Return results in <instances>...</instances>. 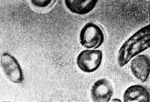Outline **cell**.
Wrapping results in <instances>:
<instances>
[{"mask_svg":"<svg viewBox=\"0 0 150 102\" xmlns=\"http://www.w3.org/2000/svg\"><path fill=\"white\" fill-rule=\"evenodd\" d=\"M149 45L150 26L147 24L134 32L121 45L118 52V65L120 67H124L132 59L148 50Z\"/></svg>","mask_w":150,"mask_h":102,"instance_id":"1","label":"cell"},{"mask_svg":"<svg viewBox=\"0 0 150 102\" xmlns=\"http://www.w3.org/2000/svg\"><path fill=\"white\" fill-rule=\"evenodd\" d=\"M79 42L80 45L87 50H96L99 48L105 42L103 29L94 23H87L80 31Z\"/></svg>","mask_w":150,"mask_h":102,"instance_id":"2","label":"cell"},{"mask_svg":"<svg viewBox=\"0 0 150 102\" xmlns=\"http://www.w3.org/2000/svg\"><path fill=\"white\" fill-rule=\"evenodd\" d=\"M0 66L4 76L13 84L24 82L23 70L17 59L9 52H4L0 57Z\"/></svg>","mask_w":150,"mask_h":102,"instance_id":"3","label":"cell"},{"mask_svg":"<svg viewBox=\"0 0 150 102\" xmlns=\"http://www.w3.org/2000/svg\"><path fill=\"white\" fill-rule=\"evenodd\" d=\"M103 52L100 50L82 51L76 58V65L80 71L91 73L96 72L102 65Z\"/></svg>","mask_w":150,"mask_h":102,"instance_id":"4","label":"cell"},{"mask_svg":"<svg viewBox=\"0 0 150 102\" xmlns=\"http://www.w3.org/2000/svg\"><path fill=\"white\" fill-rule=\"evenodd\" d=\"M113 92V87L109 80L99 79L91 88V98L93 102H110Z\"/></svg>","mask_w":150,"mask_h":102,"instance_id":"5","label":"cell"},{"mask_svg":"<svg viewBox=\"0 0 150 102\" xmlns=\"http://www.w3.org/2000/svg\"><path fill=\"white\" fill-rule=\"evenodd\" d=\"M130 70L133 75L142 83H145L149 77L150 59L147 54H140L130 61Z\"/></svg>","mask_w":150,"mask_h":102,"instance_id":"6","label":"cell"},{"mask_svg":"<svg viewBox=\"0 0 150 102\" xmlns=\"http://www.w3.org/2000/svg\"><path fill=\"white\" fill-rule=\"evenodd\" d=\"M149 91L142 85L131 86L123 94V102H149Z\"/></svg>","mask_w":150,"mask_h":102,"instance_id":"7","label":"cell"},{"mask_svg":"<svg viewBox=\"0 0 150 102\" xmlns=\"http://www.w3.org/2000/svg\"><path fill=\"white\" fill-rule=\"evenodd\" d=\"M97 0H65L64 4L66 8L72 13L76 15H86L92 11L98 4Z\"/></svg>","mask_w":150,"mask_h":102,"instance_id":"8","label":"cell"},{"mask_svg":"<svg viewBox=\"0 0 150 102\" xmlns=\"http://www.w3.org/2000/svg\"><path fill=\"white\" fill-rule=\"evenodd\" d=\"M55 3V1H52V0H33L31 1V3L35 6V7H39V8H46L48 7L49 5H53Z\"/></svg>","mask_w":150,"mask_h":102,"instance_id":"9","label":"cell"},{"mask_svg":"<svg viewBox=\"0 0 150 102\" xmlns=\"http://www.w3.org/2000/svg\"><path fill=\"white\" fill-rule=\"evenodd\" d=\"M110 102H122V101H121V100H120V99H118V98H114V99L111 100Z\"/></svg>","mask_w":150,"mask_h":102,"instance_id":"10","label":"cell"},{"mask_svg":"<svg viewBox=\"0 0 150 102\" xmlns=\"http://www.w3.org/2000/svg\"><path fill=\"white\" fill-rule=\"evenodd\" d=\"M2 102H9V101H2Z\"/></svg>","mask_w":150,"mask_h":102,"instance_id":"11","label":"cell"},{"mask_svg":"<svg viewBox=\"0 0 150 102\" xmlns=\"http://www.w3.org/2000/svg\"><path fill=\"white\" fill-rule=\"evenodd\" d=\"M45 102H49V101H45Z\"/></svg>","mask_w":150,"mask_h":102,"instance_id":"12","label":"cell"}]
</instances>
